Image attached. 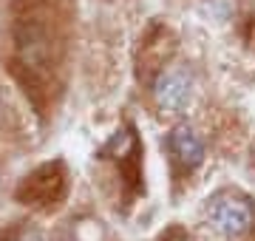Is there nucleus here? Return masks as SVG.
<instances>
[{"mask_svg": "<svg viewBox=\"0 0 255 241\" xmlns=\"http://www.w3.org/2000/svg\"><path fill=\"white\" fill-rule=\"evenodd\" d=\"M207 222L221 236H230V239L233 236H244V233L253 230V224H255V207L247 196L224 190V193L210 199Z\"/></svg>", "mask_w": 255, "mask_h": 241, "instance_id": "1", "label": "nucleus"}, {"mask_svg": "<svg viewBox=\"0 0 255 241\" xmlns=\"http://www.w3.org/2000/svg\"><path fill=\"white\" fill-rule=\"evenodd\" d=\"M68 176H65L63 162H48V165L37 167L31 176L23 179L17 190V199L23 204H34V207H54L63 202Z\"/></svg>", "mask_w": 255, "mask_h": 241, "instance_id": "2", "label": "nucleus"}, {"mask_svg": "<svg viewBox=\"0 0 255 241\" xmlns=\"http://www.w3.org/2000/svg\"><path fill=\"white\" fill-rule=\"evenodd\" d=\"M153 100L159 111L182 114L193 102V77L184 68H164L153 83Z\"/></svg>", "mask_w": 255, "mask_h": 241, "instance_id": "3", "label": "nucleus"}, {"mask_svg": "<svg viewBox=\"0 0 255 241\" xmlns=\"http://www.w3.org/2000/svg\"><path fill=\"white\" fill-rule=\"evenodd\" d=\"M167 150H170V156L173 162L182 170H193V167L201 165V159H204V142L190 125H179V128L170 130V136H167Z\"/></svg>", "mask_w": 255, "mask_h": 241, "instance_id": "4", "label": "nucleus"}, {"mask_svg": "<svg viewBox=\"0 0 255 241\" xmlns=\"http://www.w3.org/2000/svg\"><path fill=\"white\" fill-rule=\"evenodd\" d=\"M6 241H46V239H43V233L31 230V227H23V230L11 233V236H9Z\"/></svg>", "mask_w": 255, "mask_h": 241, "instance_id": "5", "label": "nucleus"}, {"mask_svg": "<svg viewBox=\"0 0 255 241\" xmlns=\"http://www.w3.org/2000/svg\"><path fill=\"white\" fill-rule=\"evenodd\" d=\"M176 241H182V239H176Z\"/></svg>", "mask_w": 255, "mask_h": 241, "instance_id": "6", "label": "nucleus"}]
</instances>
